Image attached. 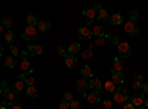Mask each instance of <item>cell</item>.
<instances>
[{"label":"cell","mask_w":148,"mask_h":109,"mask_svg":"<svg viewBox=\"0 0 148 109\" xmlns=\"http://www.w3.org/2000/svg\"><path fill=\"white\" fill-rule=\"evenodd\" d=\"M27 83L24 81L22 78H18V81L16 83H14V91H18V93H21V91H25L27 90Z\"/></svg>","instance_id":"15"},{"label":"cell","mask_w":148,"mask_h":109,"mask_svg":"<svg viewBox=\"0 0 148 109\" xmlns=\"http://www.w3.org/2000/svg\"><path fill=\"white\" fill-rule=\"evenodd\" d=\"M105 43H107V39H105V37H96L92 44H93V46H104Z\"/></svg>","instance_id":"34"},{"label":"cell","mask_w":148,"mask_h":109,"mask_svg":"<svg viewBox=\"0 0 148 109\" xmlns=\"http://www.w3.org/2000/svg\"><path fill=\"white\" fill-rule=\"evenodd\" d=\"M37 30H39V32H46L51 30V24H49L47 21H39V24H37Z\"/></svg>","instance_id":"21"},{"label":"cell","mask_w":148,"mask_h":109,"mask_svg":"<svg viewBox=\"0 0 148 109\" xmlns=\"http://www.w3.org/2000/svg\"><path fill=\"white\" fill-rule=\"evenodd\" d=\"M56 52H58V55H59V56H62V58H67V56H68L67 49H65L64 46H58V47H56Z\"/></svg>","instance_id":"32"},{"label":"cell","mask_w":148,"mask_h":109,"mask_svg":"<svg viewBox=\"0 0 148 109\" xmlns=\"http://www.w3.org/2000/svg\"><path fill=\"white\" fill-rule=\"evenodd\" d=\"M121 109H136V108H135L130 102H126L125 105H123V108H121Z\"/></svg>","instance_id":"44"},{"label":"cell","mask_w":148,"mask_h":109,"mask_svg":"<svg viewBox=\"0 0 148 109\" xmlns=\"http://www.w3.org/2000/svg\"><path fill=\"white\" fill-rule=\"evenodd\" d=\"M101 109H102V108H101Z\"/></svg>","instance_id":"48"},{"label":"cell","mask_w":148,"mask_h":109,"mask_svg":"<svg viewBox=\"0 0 148 109\" xmlns=\"http://www.w3.org/2000/svg\"><path fill=\"white\" fill-rule=\"evenodd\" d=\"M84 97H86V100H88L89 103H92V105L101 102V94H99V91H90V93H86Z\"/></svg>","instance_id":"12"},{"label":"cell","mask_w":148,"mask_h":109,"mask_svg":"<svg viewBox=\"0 0 148 109\" xmlns=\"http://www.w3.org/2000/svg\"><path fill=\"white\" fill-rule=\"evenodd\" d=\"M59 109H70V103L65 102V100H62V102L59 103Z\"/></svg>","instance_id":"41"},{"label":"cell","mask_w":148,"mask_h":109,"mask_svg":"<svg viewBox=\"0 0 148 109\" xmlns=\"http://www.w3.org/2000/svg\"><path fill=\"white\" fill-rule=\"evenodd\" d=\"M6 103H8L6 100H2V109H6V108H8V106H6Z\"/></svg>","instance_id":"47"},{"label":"cell","mask_w":148,"mask_h":109,"mask_svg":"<svg viewBox=\"0 0 148 109\" xmlns=\"http://www.w3.org/2000/svg\"><path fill=\"white\" fill-rule=\"evenodd\" d=\"M65 66L70 68V69H74L77 66V58L74 56V55H68L65 58Z\"/></svg>","instance_id":"16"},{"label":"cell","mask_w":148,"mask_h":109,"mask_svg":"<svg viewBox=\"0 0 148 109\" xmlns=\"http://www.w3.org/2000/svg\"><path fill=\"white\" fill-rule=\"evenodd\" d=\"M8 109H22V106L19 102H12V103H9Z\"/></svg>","instance_id":"39"},{"label":"cell","mask_w":148,"mask_h":109,"mask_svg":"<svg viewBox=\"0 0 148 109\" xmlns=\"http://www.w3.org/2000/svg\"><path fill=\"white\" fill-rule=\"evenodd\" d=\"M70 109H82V106H80V102L74 99V100L70 103Z\"/></svg>","instance_id":"38"},{"label":"cell","mask_w":148,"mask_h":109,"mask_svg":"<svg viewBox=\"0 0 148 109\" xmlns=\"http://www.w3.org/2000/svg\"><path fill=\"white\" fill-rule=\"evenodd\" d=\"M21 71H22V74H25V75H31L33 72H34V68H33V64L30 62V59H28V52H21Z\"/></svg>","instance_id":"1"},{"label":"cell","mask_w":148,"mask_h":109,"mask_svg":"<svg viewBox=\"0 0 148 109\" xmlns=\"http://www.w3.org/2000/svg\"><path fill=\"white\" fill-rule=\"evenodd\" d=\"M117 53H119V58H121V59L130 56V53H132L130 44L126 43V41H120L119 46H117Z\"/></svg>","instance_id":"6"},{"label":"cell","mask_w":148,"mask_h":109,"mask_svg":"<svg viewBox=\"0 0 148 109\" xmlns=\"http://www.w3.org/2000/svg\"><path fill=\"white\" fill-rule=\"evenodd\" d=\"M102 87V83H101V80H98V78H92L90 81H89V89H90V91H98Z\"/></svg>","instance_id":"19"},{"label":"cell","mask_w":148,"mask_h":109,"mask_svg":"<svg viewBox=\"0 0 148 109\" xmlns=\"http://www.w3.org/2000/svg\"><path fill=\"white\" fill-rule=\"evenodd\" d=\"M92 35H93V34H92V28L88 27V25L80 27L79 31H77V37H79L80 40H89Z\"/></svg>","instance_id":"9"},{"label":"cell","mask_w":148,"mask_h":109,"mask_svg":"<svg viewBox=\"0 0 148 109\" xmlns=\"http://www.w3.org/2000/svg\"><path fill=\"white\" fill-rule=\"evenodd\" d=\"M135 80L139 81V83H145L144 81V75H141V74H135Z\"/></svg>","instance_id":"45"},{"label":"cell","mask_w":148,"mask_h":109,"mask_svg":"<svg viewBox=\"0 0 148 109\" xmlns=\"http://www.w3.org/2000/svg\"><path fill=\"white\" fill-rule=\"evenodd\" d=\"M92 34L95 35V37H104V34H105L104 27L102 25H93L92 27Z\"/></svg>","instance_id":"22"},{"label":"cell","mask_w":148,"mask_h":109,"mask_svg":"<svg viewBox=\"0 0 148 109\" xmlns=\"http://www.w3.org/2000/svg\"><path fill=\"white\" fill-rule=\"evenodd\" d=\"M25 93H27V96H28L30 99H36L37 96H39V90H37L34 86H31V87H27Z\"/></svg>","instance_id":"24"},{"label":"cell","mask_w":148,"mask_h":109,"mask_svg":"<svg viewBox=\"0 0 148 109\" xmlns=\"http://www.w3.org/2000/svg\"><path fill=\"white\" fill-rule=\"evenodd\" d=\"M130 19L136 22V19H138V10H132V14H130Z\"/></svg>","instance_id":"43"},{"label":"cell","mask_w":148,"mask_h":109,"mask_svg":"<svg viewBox=\"0 0 148 109\" xmlns=\"http://www.w3.org/2000/svg\"><path fill=\"white\" fill-rule=\"evenodd\" d=\"M10 53L14 58H16L18 55H21V50L18 49V46H10Z\"/></svg>","instance_id":"37"},{"label":"cell","mask_w":148,"mask_h":109,"mask_svg":"<svg viewBox=\"0 0 148 109\" xmlns=\"http://www.w3.org/2000/svg\"><path fill=\"white\" fill-rule=\"evenodd\" d=\"M37 37H39V30H37V27H30L27 25L25 28H24L22 31V39L25 41H34Z\"/></svg>","instance_id":"4"},{"label":"cell","mask_w":148,"mask_h":109,"mask_svg":"<svg viewBox=\"0 0 148 109\" xmlns=\"http://www.w3.org/2000/svg\"><path fill=\"white\" fill-rule=\"evenodd\" d=\"M92 56H93V52H92L90 47H88V49H84V50L82 52V59H84V60L92 59Z\"/></svg>","instance_id":"29"},{"label":"cell","mask_w":148,"mask_h":109,"mask_svg":"<svg viewBox=\"0 0 148 109\" xmlns=\"http://www.w3.org/2000/svg\"><path fill=\"white\" fill-rule=\"evenodd\" d=\"M113 105H114L113 100L104 99V102H102V109H113Z\"/></svg>","instance_id":"35"},{"label":"cell","mask_w":148,"mask_h":109,"mask_svg":"<svg viewBox=\"0 0 148 109\" xmlns=\"http://www.w3.org/2000/svg\"><path fill=\"white\" fill-rule=\"evenodd\" d=\"M27 52L31 56H42L43 55V47L39 44H28L27 46Z\"/></svg>","instance_id":"10"},{"label":"cell","mask_w":148,"mask_h":109,"mask_svg":"<svg viewBox=\"0 0 148 109\" xmlns=\"http://www.w3.org/2000/svg\"><path fill=\"white\" fill-rule=\"evenodd\" d=\"M2 24H3V25L6 27V28H12V25H14V19H12V18H3V21H2Z\"/></svg>","instance_id":"33"},{"label":"cell","mask_w":148,"mask_h":109,"mask_svg":"<svg viewBox=\"0 0 148 109\" xmlns=\"http://www.w3.org/2000/svg\"><path fill=\"white\" fill-rule=\"evenodd\" d=\"M130 103L136 108V109H145V106H148V102L145 100V96L142 93H135L130 96Z\"/></svg>","instance_id":"3"},{"label":"cell","mask_w":148,"mask_h":109,"mask_svg":"<svg viewBox=\"0 0 148 109\" xmlns=\"http://www.w3.org/2000/svg\"><path fill=\"white\" fill-rule=\"evenodd\" d=\"M125 31L130 35V37H136L138 32H139V27H138V24L135 21L127 19V22L125 24Z\"/></svg>","instance_id":"7"},{"label":"cell","mask_w":148,"mask_h":109,"mask_svg":"<svg viewBox=\"0 0 148 109\" xmlns=\"http://www.w3.org/2000/svg\"><path fill=\"white\" fill-rule=\"evenodd\" d=\"M64 100H65V102H68V103H71V102L74 100V94H73L71 91L64 93Z\"/></svg>","instance_id":"36"},{"label":"cell","mask_w":148,"mask_h":109,"mask_svg":"<svg viewBox=\"0 0 148 109\" xmlns=\"http://www.w3.org/2000/svg\"><path fill=\"white\" fill-rule=\"evenodd\" d=\"M80 72H82V78H84V80H89L90 81L93 78V71H92V68L89 65H84Z\"/></svg>","instance_id":"14"},{"label":"cell","mask_w":148,"mask_h":109,"mask_svg":"<svg viewBox=\"0 0 148 109\" xmlns=\"http://www.w3.org/2000/svg\"><path fill=\"white\" fill-rule=\"evenodd\" d=\"M5 28H6V27L2 24V25H0V34H3V32H5Z\"/></svg>","instance_id":"46"},{"label":"cell","mask_w":148,"mask_h":109,"mask_svg":"<svg viewBox=\"0 0 148 109\" xmlns=\"http://www.w3.org/2000/svg\"><path fill=\"white\" fill-rule=\"evenodd\" d=\"M142 94L144 96H148V81H145L142 84Z\"/></svg>","instance_id":"40"},{"label":"cell","mask_w":148,"mask_h":109,"mask_svg":"<svg viewBox=\"0 0 148 109\" xmlns=\"http://www.w3.org/2000/svg\"><path fill=\"white\" fill-rule=\"evenodd\" d=\"M98 19H99V21H108V19H110L108 12H107L104 7H101L99 10H98Z\"/></svg>","instance_id":"26"},{"label":"cell","mask_w":148,"mask_h":109,"mask_svg":"<svg viewBox=\"0 0 148 109\" xmlns=\"http://www.w3.org/2000/svg\"><path fill=\"white\" fill-rule=\"evenodd\" d=\"M111 80H113L114 84H123V75L121 74H114L113 72V78Z\"/></svg>","instance_id":"31"},{"label":"cell","mask_w":148,"mask_h":109,"mask_svg":"<svg viewBox=\"0 0 148 109\" xmlns=\"http://www.w3.org/2000/svg\"><path fill=\"white\" fill-rule=\"evenodd\" d=\"M108 22L111 24V25L117 27V25H120V24H123V16H121L120 14H113V15L110 16Z\"/></svg>","instance_id":"18"},{"label":"cell","mask_w":148,"mask_h":109,"mask_svg":"<svg viewBox=\"0 0 148 109\" xmlns=\"http://www.w3.org/2000/svg\"><path fill=\"white\" fill-rule=\"evenodd\" d=\"M104 37L107 39V41H108V43L114 44L116 47H117V46H119V43L121 41V40L119 39V35H116V34H113V32H107V34L104 35Z\"/></svg>","instance_id":"17"},{"label":"cell","mask_w":148,"mask_h":109,"mask_svg":"<svg viewBox=\"0 0 148 109\" xmlns=\"http://www.w3.org/2000/svg\"><path fill=\"white\" fill-rule=\"evenodd\" d=\"M142 84H144V83L135 81V83H133V89H135V90H142Z\"/></svg>","instance_id":"42"},{"label":"cell","mask_w":148,"mask_h":109,"mask_svg":"<svg viewBox=\"0 0 148 109\" xmlns=\"http://www.w3.org/2000/svg\"><path fill=\"white\" fill-rule=\"evenodd\" d=\"M86 89H89V81L84 80V78H80L76 81V90L80 91L82 94H86Z\"/></svg>","instance_id":"13"},{"label":"cell","mask_w":148,"mask_h":109,"mask_svg":"<svg viewBox=\"0 0 148 109\" xmlns=\"http://www.w3.org/2000/svg\"><path fill=\"white\" fill-rule=\"evenodd\" d=\"M2 94H3V100L9 103L15 102V91H12L6 87V81H2Z\"/></svg>","instance_id":"8"},{"label":"cell","mask_w":148,"mask_h":109,"mask_svg":"<svg viewBox=\"0 0 148 109\" xmlns=\"http://www.w3.org/2000/svg\"><path fill=\"white\" fill-rule=\"evenodd\" d=\"M18 78H22L24 81L27 83V86H28V87L34 86V78H33V75H25V74H19V77H18Z\"/></svg>","instance_id":"27"},{"label":"cell","mask_w":148,"mask_h":109,"mask_svg":"<svg viewBox=\"0 0 148 109\" xmlns=\"http://www.w3.org/2000/svg\"><path fill=\"white\" fill-rule=\"evenodd\" d=\"M5 40H6L8 43H14V40H15V34H14V31L9 30V31L5 34Z\"/></svg>","instance_id":"30"},{"label":"cell","mask_w":148,"mask_h":109,"mask_svg":"<svg viewBox=\"0 0 148 109\" xmlns=\"http://www.w3.org/2000/svg\"><path fill=\"white\" fill-rule=\"evenodd\" d=\"M101 9V5H93L92 7H86L82 14H83V16L88 19V21H90V22H93V19L95 18H98V10Z\"/></svg>","instance_id":"5"},{"label":"cell","mask_w":148,"mask_h":109,"mask_svg":"<svg viewBox=\"0 0 148 109\" xmlns=\"http://www.w3.org/2000/svg\"><path fill=\"white\" fill-rule=\"evenodd\" d=\"M25 22L28 24L30 27H37V24H39V21H37V18L34 16V15H27V18H25Z\"/></svg>","instance_id":"28"},{"label":"cell","mask_w":148,"mask_h":109,"mask_svg":"<svg viewBox=\"0 0 148 109\" xmlns=\"http://www.w3.org/2000/svg\"><path fill=\"white\" fill-rule=\"evenodd\" d=\"M80 43L79 41H74V43H71L70 46H68V55H74L76 56V53H79L80 52Z\"/></svg>","instance_id":"20"},{"label":"cell","mask_w":148,"mask_h":109,"mask_svg":"<svg viewBox=\"0 0 148 109\" xmlns=\"http://www.w3.org/2000/svg\"><path fill=\"white\" fill-rule=\"evenodd\" d=\"M5 66L6 68H15L16 66V58H14V56H8L6 59H5Z\"/></svg>","instance_id":"23"},{"label":"cell","mask_w":148,"mask_h":109,"mask_svg":"<svg viewBox=\"0 0 148 109\" xmlns=\"http://www.w3.org/2000/svg\"><path fill=\"white\" fill-rule=\"evenodd\" d=\"M125 69V62H123L121 58H114L113 60V72L114 74H121V71Z\"/></svg>","instance_id":"11"},{"label":"cell","mask_w":148,"mask_h":109,"mask_svg":"<svg viewBox=\"0 0 148 109\" xmlns=\"http://www.w3.org/2000/svg\"><path fill=\"white\" fill-rule=\"evenodd\" d=\"M127 100H130V96H129L127 90L126 89H121V87L117 89L116 93H114V96H113V102L116 105H125Z\"/></svg>","instance_id":"2"},{"label":"cell","mask_w":148,"mask_h":109,"mask_svg":"<svg viewBox=\"0 0 148 109\" xmlns=\"http://www.w3.org/2000/svg\"><path fill=\"white\" fill-rule=\"evenodd\" d=\"M104 89L108 91V93H116V84L113 83V80H110V81H105L104 83Z\"/></svg>","instance_id":"25"}]
</instances>
